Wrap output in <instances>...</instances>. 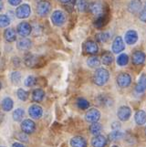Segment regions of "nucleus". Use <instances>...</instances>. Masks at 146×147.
<instances>
[{
  "label": "nucleus",
  "instance_id": "1",
  "mask_svg": "<svg viewBox=\"0 0 146 147\" xmlns=\"http://www.w3.org/2000/svg\"><path fill=\"white\" fill-rule=\"evenodd\" d=\"M110 78V73L106 69L100 68L96 69L93 75V82L98 86H103L107 83Z\"/></svg>",
  "mask_w": 146,
  "mask_h": 147
},
{
  "label": "nucleus",
  "instance_id": "2",
  "mask_svg": "<svg viewBox=\"0 0 146 147\" xmlns=\"http://www.w3.org/2000/svg\"><path fill=\"white\" fill-rule=\"evenodd\" d=\"M41 59L38 56L32 54V53H27L24 56V63L26 64L29 68H37V67H41L42 63Z\"/></svg>",
  "mask_w": 146,
  "mask_h": 147
},
{
  "label": "nucleus",
  "instance_id": "3",
  "mask_svg": "<svg viewBox=\"0 0 146 147\" xmlns=\"http://www.w3.org/2000/svg\"><path fill=\"white\" fill-rule=\"evenodd\" d=\"M51 22L57 27H61L66 22V16L61 10H55L51 15Z\"/></svg>",
  "mask_w": 146,
  "mask_h": 147
},
{
  "label": "nucleus",
  "instance_id": "4",
  "mask_svg": "<svg viewBox=\"0 0 146 147\" xmlns=\"http://www.w3.org/2000/svg\"><path fill=\"white\" fill-rule=\"evenodd\" d=\"M51 9V4L46 0L39 1L37 5V13L39 17H46L49 14Z\"/></svg>",
  "mask_w": 146,
  "mask_h": 147
},
{
  "label": "nucleus",
  "instance_id": "5",
  "mask_svg": "<svg viewBox=\"0 0 146 147\" xmlns=\"http://www.w3.org/2000/svg\"><path fill=\"white\" fill-rule=\"evenodd\" d=\"M30 14H31V8H30L29 5L28 4H23L16 9V16L17 18L20 19H25L28 18Z\"/></svg>",
  "mask_w": 146,
  "mask_h": 147
},
{
  "label": "nucleus",
  "instance_id": "6",
  "mask_svg": "<svg viewBox=\"0 0 146 147\" xmlns=\"http://www.w3.org/2000/svg\"><path fill=\"white\" fill-rule=\"evenodd\" d=\"M116 82L120 88H127L132 82V77L126 72H122L117 76Z\"/></svg>",
  "mask_w": 146,
  "mask_h": 147
},
{
  "label": "nucleus",
  "instance_id": "7",
  "mask_svg": "<svg viewBox=\"0 0 146 147\" xmlns=\"http://www.w3.org/2000/svg\"><path fill=\"white\" fill-rule=\"evenodd\" d=\"M17 32L21 37H28V35H30V33L32 32V27H31V25L28 22H21L17 25Z\"/></svg>",
  "mask_w": 146,
  "mask_h": 147
},
{
  "label": "nucleus",
  "instance_id": "8",
  "mask_svg": "<svg viewBox=\"0 0 146 147\" xmlns=\"http://www.w3.org/2000/svg\"><path fill=\"white\" fill-rule=\"evenodd\" d=\"M21 130L23 133L27 134H33L35 130H36V123L30 119L24 120L21 123Z\"/></svg>",
  "mask_w": 146,
  "mask_h": 147
},
{
  "label": "nucleus",
  "instance_id": "9",
  "mask_svg": "<svg viewBox=\"0 0 146 147\" xmlns=\"http://www.w3.org/2000/svg\"><path fill=\"white\" fill-rule=\"evenodd\" d=\"M100 113L99 111V110L95 108L89 109L86 113V114H85V119H86V121L92 123H97L100 120Z\"/></svg>",
  "mask_w": 146,
  "mask_h": 147
},
{
  "label": "nucleus",
  "instance_id": "10",
  "mask_svg": "<svg viewBox=\"0 0 146 147\" xmlns=\"http://www.w3.org/2000/svg\"><path fill=\"white\" fill-rule=\"evenodd\" d=\"M117 115L120 121H126L130 119L131 115H132V110L128 106H122V107L119 108L117 111Z\"/></svg>",
  "mask_w": 146,
  "mask_h": 147
},
{
  "label": "nucleus",
  "instance_id": "11",
  "mask_svg": "<svg viewBox=\"0 0 146 147\" xmlns=\"http://www.w3.org/2000/svg\"><path fill=\"white\" fill-rule=\"evenodd\" d=\"M125 49V44L122 37H116L113 40L112 43V52L115 54L122 53Z\"/></svg>",
  "mask_w": 146,
  "mask_h": 147
},
{
  "label": "nucleus",
  "instance_id": "12",
  "mask_svg": "<svg viewBox=\"0 0 146 147\" xmlns=\"http://www.w3.org/2000/svg\"><path fill=\"white\" fill-rule=\"evenodd\" d=\"M28 114L33 119H39L43 114V110L41 106L38 104H33L28 108Z\"/></svg>",
  "mask_w": 146,
  "mask_h": 147
},
{
  "label": "nucleus",
  "instance_id": "13",
  "mask_svg": "<svg viewBox=\"0 0 146 147\" xmlns=\"http://www.w3.org/2000/svg\"><path fill=\"white\" fill-rule=\"evenodd\" d=\"M132 60L134 65H143L146 60V55L141 50H136L132 55Z\"/></svg>",
  "mask_w": 146,
  "mask_h": 147
},
{
  "label": "nucleus",
  "instance_id": "14",
  "mask_svg": "<svg viewBox=\"0 0 146 147\" xmlns=\"http://www.w3.org/2000/svg\"><path fill=\"white\" fill-rule=\"evenodd\" d=\"M83 49H84V51L86 53L94 55V54L98 53L99 47H98V44L96 42L92 41V40H89V41L84 43Z\"/></svg>",
  "mask_w": 146,
  "mask_h": 147
},
{
  "label": "nucleus",
  "instance_id": "15",
  "mask_svg": "<svg viewBox=\"0 0 146 147\" xmlns=\"http://www.w3.org/2000/svg\"><path fill=\"white\" fill-rule=\"evenodd\" d=\"M138 40V34L135 30H128L125 33V42L128 45H133L137 42Z\"/></svg>",
  "mask_w": 146,
  "mask_h": 147
},
{
  "label": "nucleus",
  "instance_id": "16",
  "mask_svg": "<svg viewBox=\"0 0 146 147\" xmlns=\"http://www.w3.org/2000/svg\"><path fill=\"white\" fill-rule=\"evenodd\" d=\"M89 11L92 12V14L95 15V16H102L103 14V6L102 5V3L100 2H93L89 5Z\"/></svg>",
  "mask_w": 146,
  "mask_h": 147
},
{
  "label": "nucleus",
  "instance_id": "17",
  "mask_svg": "<svg viewBox=\"0 0 146 147\" xmlns=\"http://www.w3.org/2000/svg\"><path fill=\"white\" fill-rule=\"evenodd\" d=\"M146 90V74L143 73L140 76L138 82L135 86V90L138 93H143Z\"/></svg>",
  "mask_w": 146,
  "mask_h": 147
},
{
  "label": "nucleus",
  "instance_id": "18",
  "mask_svg": "<svg viewBox=\"0 0 146 147\" xmlns=\"http://www.w3.org/2000/svg\"><path fill=\"white\" fill-rule=\"evenodd\" d=\"M142 7H143V5L141 0H133V1H131V3L129 4L128 10H129V12L133 14H137L141 11Z\"/></svg>",
  "mask_w": 146,
  "mask_h": 147
},
{
  "label": "nucleus",
  "instance_id": "19",
  "mask_svg": "<svg viewBox=\"0 0 146 147\" xmlns=\"http://www.w3.org/2000/svg\"><path fill=\"white\" fill-rule=\"evenodd\" d=\"M107 144V139L103 135H96L92 140V145L93 147H105Z\"/></svg>",
  "mask_w": 146,
  "mask_h": 147
},
{
  "label": "nucleus",
  "instance_id": "20",
  "mask_svg": "<svg viewBox=\"0 0 146 147\" xmlns=\"http://www.w3.org/2000/svg\"><path fill=\"white\" fill-rule=\"evenodd\" d=\"M4 38L6 39V41L7 42H14L17 39V34L15 29L12 28H7L4 32Z\"/></svg>",
  "mask_w": 146,
  "mask_h": 147
},
{
  "label": "nucleus",
  "instance_id": "21",
  "mask_svg": "<svg viewBox=\"0 0 146 147\" xmlns=\"http://www.w3.org/2000/svg\"><path fill=\"white\" fill-rule=\"evenodd\" d=\"M70 145L72 147H87V141L81 136H75L70 140Z\"/></svg>",
  "mask_w": 146,
  "mask_h": 147
},
{
  "label": "nucleus",
  "instance_id": "22",
  "mask_svg": "<svg viewBox=\"0 0 146 147\" xmlns=\"http://www.w3.org/2000/svg\"><path fill=\"white\" fill-rule=\"evenodd\" d=\"M17 48L19 50H22V51H26V50H28L31 48V41L28 38H21L20 40L17 41Z\"/></svg>",
  "mask_w": 146,
  "mask_h": 147
},
{
  "label": "nucleus",
  "instance_id": "23",
  "mask_svg": "<svg viewBox=\"0 0 146 147\" xmlns=\"http://www.w3.org/2000/svg\"><path fill=\"white\" fill-rule=\"evenodd\" d=\"M134 120H135V123L138 125L145 124L146 123V113L142 110L136 111V113L134 115Z\"/></svg>",
  "mask_w": 146,
  "mask_h": 147
},
{
  "label": "nucleus",
  "instance_id": "24",
  "mask_svg": "<svg viewBox=\"0 0 146 147\" xmlns=\"http://www.w3.org/2000/svg\"><path fill=\"white\" fill-rule=\"evenodd\" d=\"M1 106L4 111H10L14 107V101L10 97H6L2 100Z\"/></svg>",
  "mask_w": 146,
  "mask_h": 147
},
{
  "label": "nucleus",
  "instance_id": "25",
  "mask_svg": "<svg viewBox=\"0 0 146 147\" xmlns=\"http://www.w3.org/2000/svg\"><path fill=\"white\" fill-rule=\"evenodd\" d=\"M45 98V92L41 89H36L32 92V100L35 102H40Z\"/></svg>",
  "mask_w": 146,
  "mask_h": 147
},
{
  "label": "nucleus",
  "instance_id": "26",
  "mask_svg": "<svg viewBox=\"0 0 146 147\" xmlns=\"http://www.w3.org/2000/svg\"><path fill=\"white\" fill-rule=\"evenodd\" d=\"M108 20H109V18L107 16V14H102V16L98 17V18L95 20L94 26L97 28H102L105 25L108 23Z\"/></svg>",
  "mask_w": 146,
  "mask_h": 147
},
{
  "label": "nucleus",
  "instance_id": "27",
  "mask_svg": "<svg viewBox=\"0 0 146 147\" xmlns=\"http://www.w3.org/2000/svg\"><path fill=\"white\" fill-rule=\"evenodd\" d=\"M89 131H90V134H93V135H99L100 134V133H102V125L99 123L98 121L97 123H92V124L89 125Z\"/></svg>",
  "mask_w": 146,
  "mask_h": 147
},
{
  "label": "nucleus",
  "instance_id": "28",
  "mask_svg": "<svg viewBox=\"0 0 146 147\" xmlns=\"http://www.w3.org/2000/svg\"><path fill=\"white\" fill-rule=\"evenodd\" d=\"M114 60V58H113V55L109 52V51H106L102 54V61L104 65L106 66H109L110 65Z\"/></svg>",
  "mask_w": 146,
  "mask_h": 147
},
{
  "label": "nucleus",
  "instance_id": "29",
  "mask_svg": "<svg viewBox=\"0 0 146 147\" xmlns=\"http://www.w3.org/2000/svg\"><path fill=\"white\" fill-rule=\"evenodd\" d=\"M25 115V111L21 108H17L12 113V117H13V120L16 121H21L23 117Z\"/></svg>",
  "mask_w": 146,
  "mask_h": 147
},
{
  "label": "nucleus",
  "instance_id": "30",
  "mask_svg": "<svg viewBox=\"0 0 146 147\" xmlns=\"http://www.w3.org/2000/svg\"><path fill=\"white\" fill-rule=\"evenodd\" d=\"M123 136H124V134L122 133L120 130H113L112 133L109 134V139H110V141L113 142V141H117V140L122 139Z\"/></svg>",
  "mask_w": 146,
  "mask_h": 147
},
{
  "label": "nucleus",
  "instance_id": "31",
  "mask_svg": "<svg viewBox=\"0 0 146 147\" xmlns=\"http://www.w3.org/2000/svg\"><path fill=\"white\" fill-rule=\"evenodd\" d=\"M76 7L79 12H85L89 9V5L87 2V0H78Z\"/></svg>",
  "mask_w": 146,
  "mask_h": 147
},
{
  "label": "nucleus",
  "instance_id": "32",
  "mask_svg": "<svg viewBox=\"0 0 146 147\" xmlns=\"http://www.w3.org/2000/svg\"><path fill=\"white\" fill-rule=\"evenodd\" d=\"M129 62V57L127 54L122 53L119 55V57L117 58V64L120 67H123V66L127 65Z\"/></svg>",
  "mask_w": 146,
  "mask_h": 147
},
{
  "label": "nucleus",
  "instance_id": "33",
  "mask_svg": "<svg viewBox=\"0 0 146 147\" xmlns=\"http://www.w3.org/2000/svg\"><path fill=\"white\" fill-rule=\"evenodd\" d=\"M97 101L100 106H110L112 104V100L104 95H100L97 98Z\"/></svg>",
  "mask_w": 146,
  "mask_h": 147
},
{
  "label": "nucleus",
  "instance_id": "34",
  "mask_svg": "<svg viewBox=\"0 0 146 147\" xmlns=\"http://www.w3.org/2000/svg\"><path fill=\"white\" fill-rule=\"evenodd\" d=\"M110 34L109 32H100L96 35L97 40L99 42H102V43L107 42L110 39Z\"/></svg>",
  "mask_w": 146,
  "mask_h": 147
},
{
  "label": "nucleus",
  "instance_id": "35",
  "mask_svg": "<svg viewBox=\"0 0 146 147\" xmlns=\"http://www.w3.org/2000/svg\"><path fill=\"white\" fill-rule=\"evenodd\" d=\"M100 64V61L97 57H90L87 59V65L89 68H98Z\"/></svg>",
  "mask_w": 146,
  "mask_h": 147
},
{
  "label": "nucleus",
  "instance_id": "36",
  "mask_svg": "<svg viewBox=\"0 0 146 147\" xmlns=\"http://www.w3.org/2000/svg\"><path fill=\"white\" fill-rule=\"evenodd\" d=\"M9 24H10V18L7 15L5 14L0 15V28H7L9 26Z\"/></svg>",
  "mask_w": 146,
  "mask_h": 147
},
{
  "label": "nucleus",
  "instance_id": "37",
  "mask_svg": "<svg viewBox=\"0 0 146 147\" xmlns=\"http://www.w3.org/2000/svg\"><path fill=\"white\" fill-rule=\"evenodd\" d=\"M10 80H11L13 84L17 85L21 82V74L18 71H13L10 75Z\"/></svg>",
  "mask_w": 146,
  "mask_h": 147
},
{
  "label": "nucleus",
  "instance_id": "38",
  "mask_svg": "<svg viewBox=\"0 0 146 147\" xmlns=\"http://www.w3.org/2000/svg\"><path fill=\"white\" fill-rule=\"evenodd\" d=\"M37 82H38V79L36 77H34V76L30 75V76H28V77L26 78V80H25V85L27 86V87H33V86H35L37 84Z\"/></svg>",
  "mask_w": 146,
  "mask_h": 147
},
{
  "label": "nucleus",
  "instance_id": "39",
  "mask_svg": "<svg viewBox=\"0 0 146 147\" xmlns=\"http://www.w3.org/2000/svg\"><path fill=\"white\" fill-rule=\"evenodd\" d=\"M17 98L20 100L26 101L28 99V92L24 89H18L17 92Z\"/></svg>",
  "mask_w": 146,
  "mask_h": 147
},
{
  "label": "nucleus",
  "instance_id": "40",
  "mask_svg": "<svg viewBox=\"0 0 146 147\" xmlns=\"http://www.w3.org/2000/svg\"><path fill=\"white\" fill-rule=\"evenodd\" d=\"M77 105L80 110H87L89 107V102L83 98H79L77 100Z\"/></svg>",
  "mask_w": 146,
  "mask_h": 147
},
{
  "label": "nucleus",
  "instance_id": "41",
  "mask_svg": "<svg viewBox=\"0 0 146 147\" xmlns=\"http://www.w3.org/2000/svg\"><path fill=\"white\" fill-rule=\"evenodd\" d=\"M17 139L19 140V141H22V142H28V135H27V134H25V133H19V134H17Z\"/></svg>",
  "mask_w": 146,
  "mask_h": 147
},
{
  "label": "nucleus",
  "instance_id": "42",
  "mask_svg": "<svg viewBox=\"0 0 146 147\" xmlns=\"http://www.w3.org/2000/svg\"><path fill=\"white\" fill-rule=\"evenodd\" d=\"M139 18L140 20H142L143 22L146 23V9H143L142 11H141L139 15Z\"/></svg>",
  "mask_w": 146,
  "mask_h": 147
},
{
  "label": "nucleus",
  "instance_id": "43",
  "mask_svg": "<svg viewBox=\"0 0 146 147\" xmlns=\"http://www.w3.org/2000/svg\"><path fill=\"white\" fill-rule=\"evenodd\" d=\"M22 2V0H8V3L13 7H17Z\"/></svg>",
  "mask_w": 146,
  "mask_h": 147
},
{
  "label": "nucleus",
  "instance_id": "44",
  "mask_svg": "<svg viewBox=\"0 0 146 147\" xmlns=\"http://www.w3.org/2000/svg\"><path fill=\"white\" fill-rule=\"evenodd\" d=\"M13 64L15 65V67H19V65H20V60L17 57H15L13 58Z\"/></svg>",
  "mask_w": 146,
  "mask_h": 147
},
{
  "label": "nucleus",
  "instance_id": "45",
  "mask_svg": "<svg viewBox=\"0 0 146 147\" xmlns=\"http://www.w3.org/2000/svg\"><path fill=\"white\" fill-rule=\"evenodd\" d=\"M112 128L113 130H119V129L120 128V123H117V121H114V123H112Z\"/></svg>",
  "mask_w": 146,
  "mask_h": 147
},
{
  "label": "nucleus",
  "instance_id": "46",
  "mask_svg": "<svg viewBox=\"0 0 146 147\" xmlns=\"http://www.w3.org/2000/svg\"><path fill=\"white\" fill-rule=\"evenodd\" d=\"M12 147H26V146L22 144H20V143H14L12 144Z\"/></svg>",
  "mask_w": 146,
  "mask_h": 147
},
{
  "label": "nucleus",
  "instance_id": "47",
  "mask_svg": "<svg viewBox=\"0 0 146 147\" xmlns=\"http://www.w3.org/2000/svg\"><path fill=\"white\" fill-rule=\"evenodd\" d=\"M59 1L62 4H69V2H71L72 0H59Z\"/></svg>",
  "mask_w": 146,
  "mask_h": 147
},
{
  "label": "nucleus",
  "instance_id": "48",
  "mask_svg": "<svg viewBox=\"0 0 146 147\" xmlns=\"http://www.w3.org/2000/svg\"><path fill=\"white\" fill-rule=\"evenodd\" d=\"M3 8H4V3H3L2 0H0V12L2 11Z\"/></svg>",
  "mask_w": 146,
  "mask_h": 147
},
{
  "label": "nucleus",
  "instance_id": "49",
  "mask_svg": "<svg viewBox=\"0 0 146 147\" xmlns=\"http://www.w3.org/2000/svg\"><path fill=\"white\" fill-rule=\"evenodd\" d=\"M1 88H2V84H1V82H0V90H1Z\"/></svg>",
  "mask_w": 146,
  "mask_h": 147
},
{
  "label": "nucleus",
  "instance_id": "50",
  "mask_svg": "<svg viewBox=\"0 0 146 147\" xmlns=\"http://www.w3.org/2000/svg\"><path fill=\"white\" fill-rule=\"evenodd\" d=\"M143 9H146V4H145V6H144V8Z\"/></svg>",
  "mask_w": 146,
  "mask_h": 147
},
{
  "label": "nucleus",
  "instance_id": "51",
  "mask_svg": "<svg viewBox=\"0 0 146 147\" xmlns=\"http://www.w3.org/2000/svg\"><path fill=\"white\" fill-rule=\"evenodd\" d=\"M112 147H119V146H117V145H114V146H112Z\"/></svg>",
  "mask_w": 146,
  "mask_h": 147
},
{
  "label": "nucleus",
  "instance_id": "52",
  "mask_svg": "<svg viewBox=\"0 0 146 147\" xmlns=\"http://www.w3.org/2000/svg\"><path fill=\"white\" fill-rule=\"evenodd\" d=\"M145 133H146V127H145Z\"/></svg>",
  "mask_w": 146,
  "mask_h": 147
},
{
  "label": "nucleus",
  "instance_id": "53",
  "mask_svg": "<svg viewBox=\"0 0 146 147\" xmlns=\"http://www.w3.org/2000/svg\"><path fill=\"white\" fill-rule=\"evenodd\" d=\"M0 147H5V146H0Z\"/></svg>",
  "mask_w": 146,
  "mask_h": 147
},
{
  "label": "nucleus",
  "instance_id": "54",
  "mask_svg": "<svg viewBox=\"0 0 146 147\" xmlns=\"http://www.w3.org/2000/svg\"><path fill=\"white\" fill-rule=\"evenodd\" d=\"M0 55H1V53H0Z\"/></svg>",
  "mask_w": 146,
  "mask_h": 147
}]
</instances>
